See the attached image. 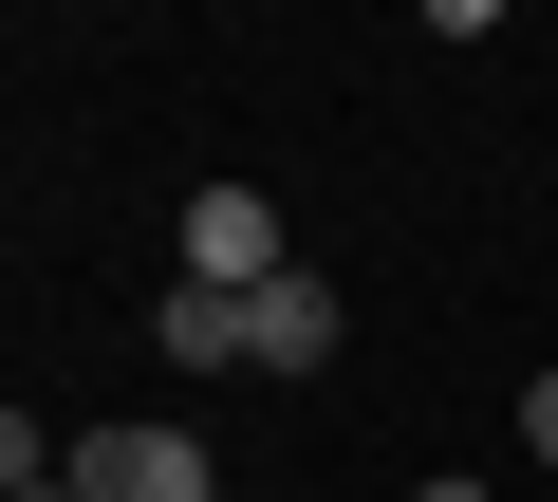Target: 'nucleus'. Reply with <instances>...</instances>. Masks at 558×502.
<instances>
[{
	"label": "nucleus",
	"instance_id": "obj_1",
	"mask_svg": "<svg viewBox=\"0 0 558 502\" xmlns=\"http://www.w3.org/2000/svg\"><path fill=\"white\" fill-rule=\"evenodd\" d=\"M75 502H223V465H205V428H75Z\"/></svg>",
	"mask_w": 558,
	"mask_h": 502
},
{
	"label": "nucleus",
	"instance_id": "obj_2",
	"mask_svg": "<svg viewBox=\"0 0 558 502\" xmlns=\"http://www.w3.org/2000/svg\"><path fill=\"white\" fill-rule=\"evenodd\" d=\"M186 280H205V298L299 280V242H279V205H260V186H186Z\"/></svg>",
	"mask_w": 558,
	"mask_h": 502
},
{
	"label": "nucleus",
	"instance_id": "obj_3",
	"mask_svg": "<svg viewBox=\"0 0 558 502\" xmlns=\"http://www.w3.org/2000/svg\"><path fill=\"white\" fill-rule=\"evenodd\" d=\"M242 372H336V280H317V261L242 298Z\"/></svg>",
	"mask_w": 558,
	"mask_h": 502
},
{
	"label": "nucleus",
	"instance_id": "obj_4",
	"mask_svg": "<svg viewBox=\"0 0 558 502\" xmlns=\"http://www.w3.org/2000/svg\"><path fill=\"white\" fill-rule=\"evenodd\" d=\"M186 372H242V298H205V280H168V317H149Z\"/></svg>",
	"mask_w": 558,
	"mask_h": 502
},
{
	"label": "nucleus",
	"instance_id": "obj_5",
	"mask_svg": "<svg viewBox=\"0 0 558 502\" xmlns=\"http://www.w3.org/2000/svg\"><path fill=\"white\" fill-rule=\"evenodd\" d=\"M521 446H539V465H558V372H521Z\"/></svg>",
	"mask_w": 558,
	"mask_h": 502
},
{
	"label": "nucleus",
	"instance_id": "obj_6",
	"mask_svg": "<svg viewBox=\"0 0 558 502\" xmlns=\"http://www.w3.org/2000/svg\"><path fill=\"white\" fill-rule=\"evenodd\" d=\"M410 502H484V483H465V465H447V483H410Z\"/></svg>",
	"mask_w": 558,
	"mask_h": 502
}]
</instances>
